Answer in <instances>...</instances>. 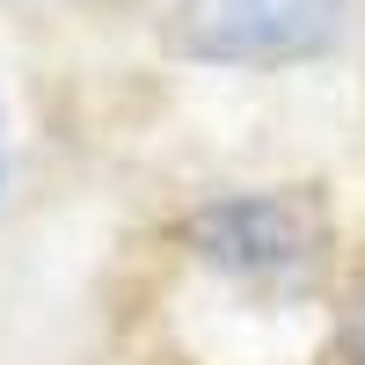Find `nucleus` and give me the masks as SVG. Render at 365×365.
Wrapping results in <instances>:
<instances>
[{
	"instance_id": "1",
	"label": "nucleus",
	"mask_w": 365,
	"mask_h": 365,
	"mask_svg": "<svg viewBox=\"0 0 365 365\" xmlns=\"http://www.w3.org/2000/svg\"><path fill=\"white\" fill-rule=\"evenodd\" d=\"M344 22V0H175V29L197 58L285 66L314 58Z\"/></svg>"
},
{
	"instance_id": "2",
	"label": "nucleus",
	"mask_w": 365,
	"mask_h": 365,
	"mask_svg": "<svg viewBox=\"0 0 365 365\" xmlns=\"http://www.w3.org/2000/svg\"><path fill=\"white\" fill-rule=\"evenodd\" d=\"M190 241L234 278H292L322 256V220L299 197H227L190 220Z\"/></svg>"
},
{
	"instance_id": "3",
	"label": "nucleus",
	"mask_w": 365,
	"mask_h": 365,
	"mask_svg": "<svg viewBox=\"0 0 365 365\" xmlns=\"http://www.w3.org/2000/svg\"><path fill=\"white\" fill-rule=\"evenodd\" d=\"M351 358L365 365V299H358V314H351Z\"/></svg>"
}]
</instances>
